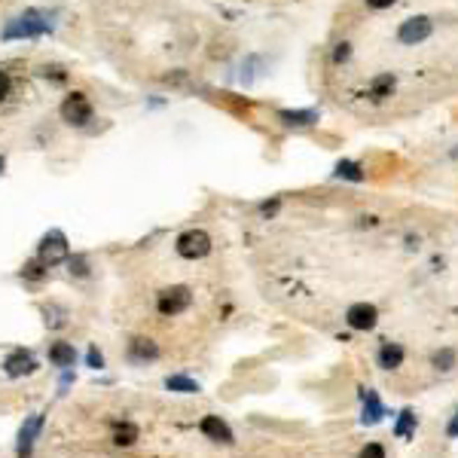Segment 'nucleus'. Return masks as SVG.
I'll use <instances>...</instances> for the list:
<instances>
[{
    "label": "nucleus",
    "instance_id": "f257e3e1",
    "mask_svg": "<svg viewBox=\"0 0 458 458\" xmlns=\"http://www.w3.org/2000/svg\"><path fill=\"white\" fill-rule=\"evenodd\" d=\"M189 303H193V294H189V287H165L159 299H156V309H159V315H165V318H171V315H180L183 309H189Z\"/></svg>",
    "mask_w": 458,
    "mask_h": 458
},
{
    "label": "nucleus",
    "instance_id": "f03ea898",
    "mask_svg": "<svg viewBox=\"0 0 458 458\" xmlns=\"http://www.w3.org/2000/svg\"><path fill=\"white\" fill-rule=\"evenodd\" d=\"M208 251H211V236L202 229H189L178 238V254L183 260H202Z\"/></svg>",
    "mask_w": 458,
    "mask_h": 458
},
{
    "label": "nucleus",
    "instance_id": "7ed1b4c3",
    "mask_svg": "<svg viewBox=\"0 0 458 458\" xmlns=\"http://www.w3.org/2000/svg\"><path fill=\"white\" fill-rule=\"evenodd\" d=\"M62 116H64V122H71V126H86V122L92 120L89 98L80 95V92L68 95V98H64V104H62Z\"/></svg>",
    "mask_w": 458,
    "mask_h": 458
},
{
    "label": "nucleus",
    "instance_id": "20e7f679",
    "mask_svg": "<svg viewBox=\"0 0 458 458\" xmlns=\"http://www.w3.org/2000/svg\"><path fill=\"white\" fill-rule=\"evenodd\" d=\"M345 321H348V327H355V330H373L379 321V312H376V306H370V303H355L352 309H348Z\"/></svg>",
    "mask_w": 458,
    "mask_h": 458
},
{
    "label": "nucleus",
    "instance_id": "39448f33",
    "mask_svg": "<svg viewBox=\"0 0 458 458\" xmlns=\"http://www.w3.org/2000/svg\"><path fill=\"white\" fill-rule=\"evenodd\" d=\"M64 257H68V241H64L62 232L46 236L43 245H40V260H43L46 266H55V263H62Z\"/></svg>",
    "mask_w": 458,
    "mask_h": 458
},
{
    "label": "nucleus",
    "instance_id": "423d86ee",
    "mask_svg": "<svg viewBox=\"0 0 458 458\" xmlns=\"http://www.w3.org/2000/svg\"><path fill=\"white\" fill-rule=\"evenodd\" d=\"M46 24H43V15L40 13H28V15H22L19 22H13L10 28L3 31V37H34L40 34Z\"/></svg>",
    "mask_w": 458,
    "mask_h": 458
},
{
    "label": "nucleus",
    "instance_id": "0eeeda50",
    "mask_svg": "<svg viewBox=\"0 0 458 458\" xmlns=\"http://www.w3.org/2000/svg\"><path fill=\"white\" fill-rule=\"evenodd\" d=\"M202 434L211 437V440H220V443H232V431L220 415H205L202 419Z\"/></svg>",
    "mask_w": 458,
    "mask_h": 458
},
{
    "label": "nucleus",
    "instance_id": "6e6552de",
    "mask_svg": "<svg viewBox=\"0 0 458 458\" xmlns=\"http://www.w3.org/2000/svg\"><path fill=\"white\" fill-rule=\"evenodd\" d=\"M40 428H43V415H31V419L24 422V428H22V434H19V455L22 458H28V452H31V446H34V437H37Z\"/></svg>",
    "mask_w": 458,
    "mask_h": 458
},
{
    "label": "nucleus",
    "instance_id": "1a4fd4ad",
    "mask_svg": "<svg viewBox=\"0 0 458 458\" xmlns=\"http://www.w3.org/2000/svg\"><path fill=\"white\" fill-rule=\"evenodd\" d=\"M6 376H24V373L34 370V357H31L28 352H13L10 357H6Z\"/></svg>",
    "mask_w": 458,
    "mask_h": 458
},
{
    "label": "nucleus",
    "instance_id": "9d476101",
    "mask_svg": "<svg viewBox=\"0 0 458 458\" xmlns=\"http://www.w3.org/2000/svg\"><path fill=\"white\" fill-rule=\"evenodd\" d=\"M428 34H431V22L428 19H413V22H406L401 28V40H403V43H419V40H424Z\"/></svg>",
    "mask_w": 458,
    "mask_h": 458
},
{
    "label": "nucleus",
    "instance_id": "9b49d317",
    "mask_svg": "<svg viewBox=\"0 0 458 458\" xmlns=\"http://www.w3.org/2000/svg\"><path fill=\"white\" fill-rule=\"evenodd\" d=\"M382 415H385V410H382L376 391H364V415H361V422L364 424H376Z\"/></svg>",
    "mask_w": 458,
    "mask_h": 458
},
{
    "label": "nucleus",
    "instance_id": "f8f14e48",
    "mask_svg": "<svg viewBox=\"0 0 458 458\" xmlns=\"http://www.w3.org/2000/svg\"><path fill=\"white\" fill-rule=\"evenodd\" d=\"M401 364H403V348L401 345L385 343L379 348V366H385V370H397Z\"/></svg>",
    "mask_w": 458,
    "mask_h": 458
},
{
    "label": "nucleus",
    "instance_id": "ddd939ff",
    "mask_svg": "<svg viewBox=\"0 0 458 458\" xmlns=\"http://www.w3.org/2000/svg\"><path fill=\"white\" fill-rule=\"evenodd\" d=\"M131 357L135 361H153V357H159V348H156L153 339H131Z\"/></svg>",
    "mask_w": 458,
    "mask_h": 458
},
{
    "label": "nucleus",
    "instance_id": "4468645a",
    "mask_svg": "<svg viewBox=\"0 0 458 458\" xmlns=\"http://www.w3.org/2000/svg\"><path fill=\"white\" fill-rule=\"evenodd\" d=\"M73 345L68 343H55L52 348H49V361H52L55 366H73Z\"/></svg>",
    "mask_w": 458,
    "mask_h": 458
},
{
    "label": "nucleus",
    "instance_id": "2eb2a0df",
    "mask_svg": "<svg viewBox=\"0 0 458 458\" xmlns=\"http://www.w3.org/2000/svg\"><path fill=\"white\" fill-rule=\"evenodd\" d=\"M138 440V428L131 422H122V424H116L113 428V443L116 446H131Z\"/></svg>",
    "mask_w": 458,
    "mask_h": 458
},
{
    "label": "nucleus",
    "instance_id": "dca6fc26",
    "mask_svg": "<svg viewBox=\"0 0 458 458\" xmlns=\"http://www.w3.org/2000/svg\"><path fill=\"white\" fill-rule=\"evenodd\" d=\"M165 388L180 391V394H196V391H199V382H193L189 376H169V379H165Z\"/></svg>",
    "mask_w": 458,
    "mask_h": 458
},
{
    "label": "nucleus",
    "instance_id": "f3484780",
    "mask_svg": "<svg viewBox=\"0 0 458 458\" xmlns=\"http://www.w3.org/2000/svg\"><path fill=\"white\" fill-rule=\"evenodd\" d=\"M413 428H415V413L413 410H403L401 413V422H397V428H394V434L397 437H410Z\"/></svg>",
    "mask_w": 458,
    "mask_h": 458
},
{
    "label": "nucleus",
    "instance_id": "a211bd4d",
    "mask_svg": "<svg viewBox=\"0 0 458 458\" xmlns=\"http://www.w3.org/2000/svg\"><path fill=\"white\" fill-rule=\"evenodd\" d=\"M452 364H455V352H452V348H443V352L434 355V366H437V370H452Z\"/></svg>",
    "mask_w": 458,
    "mask_h": 458
},
{
    "label": "nucleus",
    "instance_id": "6ab92c4d",
    "mask_svg": "<svg viewBox=\"0 0 458 458\" xmlns=\"http://www.w3.org/2000/svg\"><path fill=\"white\" fill-rule=\"evenodd\" d=\"M361 458H385V449H382L379 443H366L361 449Z\"/></svg>",
    "mask_w": 458,
    "mask_h": 458
},
{
    "label": "nucleus",
    "instance_id": "aec40b11",
    "mask_svg": "<svg viewBox=\"0 0 458 458\" xmlns=\"http://www.w3.org/2000/svg\"><path fill=\"white\" fill-rule=\"evenodd\" d=\"M40 266H46L43 260H40V263H28V266H24V275H28V278H43V269H40Z\"/></svg>",
    "mask_w": 458,
    "mask_h": 458
},
{
    "label": "nucleus",
    "instance_id": "412c9836",
    "mask_svg": "<svg viewBox=\"0 0 458 458\" xmlns=\"http://www.w3.org/2000/svg\"><path fill=\"white\" fill-rule=\"evenodd\" d=\"M391 86H394V80H391V77H382V80L376 83V98H382V95H385V92H388Z\"/></svg>",
    "mask_w": 458,
    "mask_h": 458
},
{
    "label": "nucleus",
    "instance_id": "4be33fe9",
    "mask_svg": "<svg viewBox=\"0 0 458 458\" xmlns=\"http://www.w3.org/2000/svg\"><path fill=\"white\" fill-rule=\"evenodd\" d=\"M339 174H345V178H352V180H361V171H357L355 165H339Z\"/></svg>",
    "mask_w": 458,
    "mask_h": 458
},
{
    "label": "nucleus",
    "instance_id": "5701e85b",
    "mask_svg": "<svg viewBox=\"0 0 458 458\" xmlns=\"http://www.w3.org/2000/svg\"><path fill=\"white\" fill-rule=\"evenodd\" d=\"M10 86H13L10 77H6V73H0V101H3V98L10 95Z\"/></svg>",
    "mask_w": 458,
    "mask_h": 458
},
{
    "label": "nucleus",
    "instance_id": "b1692460",
    "mask_svg": "<svg viewBox=\"0 0 458 458\" xmlns=\"http://www.w3.org/2000/svg\"><path fill=\"white\" fill-rule=\"evenodd\" d=\"M366 3H370V6H376V10H385V6H391V3H394V0H366Z\"/></svg>",
    "mask_w": 458,
    "mask_h": 458
},
{
    "label": "nucleus",
    "instance_id": "393cba45",
    "mask_svg": "<svg viewBox=\"0 0 458 458\" xmlns=\"http://www.w3.org/2000/svg\"><path fill=\"white\" fill-rule=\"evenodd\" d=\"M89 364H92V366H101V364H104V361H101V355H98L95 348H92V352H89Z\"/></svg>",
    "mask_w": 458,
    "mask_h": 458
},
{
    "label": "nucleus",
    "instance_id": "a878e982",
    "mask_svg": "<svg viewBox=\"0 0 458 458\" xmlns=\"http://www.w3.org/2000/svg\"><path fill=\"white\" fill-rule=\"evenodd\" d=\"M446 434H449V437H458V415H455V419H452V422H449V428H446Z\"/></svg>",
    "mask_w": 458,
    "mask_h": 458
},
{
    "label": "nucleus",
    "instance_id": "bb28decb",
    "mask_svg": "<svg viewBox=\"0 0 458 458\" xmlns=\"http://www.w3.org/2000/svg\"><path fill=\"white\" fill-rule=\"evenodd\" d=\"M345 58H348V46H339L336 49V62H345Z\"/></svg>",
    "mask_w": 458,
    "mask_h": 458
},
{
    "label": "nucleus",
    "instance_id": "cd10ccee",
    "mask_svg": "<svg viewBox=\"0 0 458 458\" xmlns=\"http://www.w3.org/2000/svg\"><path fill=\"white\" fill-rule=\"evenodd\" d=\"M0 169H3V159H0Z\"/></svg>",
    "mask_w": 458,
    "mask_h": 458
}]
</instances>
